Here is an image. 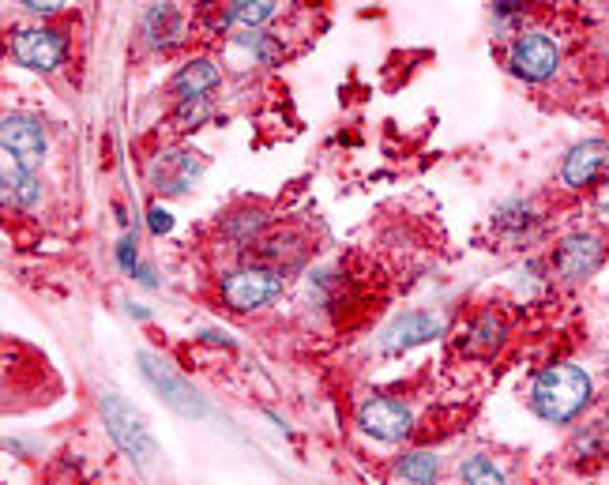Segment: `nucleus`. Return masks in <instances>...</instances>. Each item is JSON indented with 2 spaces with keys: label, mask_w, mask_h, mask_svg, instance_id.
<instances>
[{
  "label": "nucleus",
  "mask_w": 609,
  "mask_h": 485,
  "mask_svg": "<svg viewBox=\"0 0 609 485\" xmlns=\"http://www.w3.org/2000/svg\"><path fill=\"white\" fill-rule=\"evenodd\" d=\"M576 452L579 455H609V422H591L576 433Z\"/></svg>",
  "instance_id": "17"
},
{
  "label": "nucleus",
  "mask_w": 609,
  "mask_h": 485,
  "mask_svg": "<svg viewBox=\"0 0 609 485\" xmlns=\"http://www.w3.org/2000/svg\"><path fill=\"white\" fill-rule=\"evenodd\" d=\"M0 143H4V155L12 158L16 166H23V170H34L46 158V128L38 125L34 117H23V113L4 117Z\"/></svg>",
  "instance_id": "5"
},
{
  "label": "nucleus",
  "mask_w": 609,
  "mask_h": 485,
  "mask_svg": "<svg viewBox=\"0 0 609 485\" xmlns=\"http://www.w3.org/2000/svg\"><path fill=\"white\" fill-rule=\"evenodd\" d=\"M215 83H219V68H215V64L192 61L188 68L177 72V79H173V94L185 102V98H200V94H207Z\"/></svg>",
  "instance_id": "12"
},
{
  "label": "nucleus",
  "mask_w": 609,
  "mask_h": 485,
  "mask_svg": "<svg viewBox=\"0 0 609 485\" xmlns=\"http://www.w3.org/2000/svg\"><path fill=\"white\" fill-rule=\"evenodd\" d=\"M12 53H16L19 64H27L34 72H53L61 68L64 57H68V42H64L57 31H46V27H27L12 38Z\"/></svg>",
  "instance_id": "7"
},
{
  "label": "nucleus",
  "mask_w": 609,
  "mask_h": 485,
  "mask_svg": "<svg viewBox=\"0 0 609 485\" xmlns=\"http://www.w3.org/2000/svg\"><path fill=\"white\" fill-rule=\"evenodd\" d=\"M147 34H151L155 46H170V42L181 38V16L173 12L170 4H155L147 12Z\"/></svg>",
  "instance_id": "14"
},
{
  "label": "nucleus",
  "mask_w": 609,
  "mask_h": 485,
  "mask_svg": "<svg viewBox=\"0 0 609 485\" xmlns=\"http://www.w3.org/2000/svg\"><path fill=\"white\" fill-rule=\"evenodd\" d=\"M23 8H31V12H42V16H53V12H64L68 8V0H19Z\"/></svg>",
  "instance_id": "24"
},
{
  "label": "nucleus",
  "mask_w": 609,
  "mask_h": 485,
  "mask_svg": "<svg viewBox=\"0 0 609 485\" xmlns=\"http://www.w3.org/2000/svg\"><path fill=\"white\" fill-rule=\"evenodd\" d=\"M128 313L136 316V320H147V316H151V313H147V309H140V305H128Z\"/></svg>",
  "instance_id": "27"
},
{
  "label": "nucleus",
  "mask_w": 609,
  "mask_h": 485,
  "mask_svg": "<svg viewBox=\"0 0 609 485\" xmlns=\"http://www.w3.org/2000/svg\"><path fill=\"white\" fill-rule=\"evenodd\" d=\"M358 425L376 440H406L410 437V429H414V418H410V410L403 403H395V399H365L358 410Z\"/></svg>",
  "instance_id": "8"
},
{
  "label": "nucleus",
  "mask_w": 609,
  "mask_h": 485,
  "mask_svg": "<svg viewBox=\"0 0 609 485\" xmlns=\"http://www.w3.org/2000/svg\"><path fill=\"white\" fill-rule=\"evenodd\" d=\"M279 0H234V16L245 23V27H260L267 19L275 16Z\"/></svg>",
  "instance_id": "18"
},
{
  "label": "nucleus",
  "mask_w": 609,
  "mask_h": 485,
  "mask_svg": "<svg viewBox=\"0 0 609 485\" xmlns=\"http://www.w3.org/2000/svg\"><path fill=\"white\" fill-rule=\"evenodd\" d=\"M117 264L125 267V271H136V237H125L117 245Z\"/></svg>",
  "instance_id": "23"
},
{
  "label": "nucleus",
  "mask_w": 609,
  "mask_h": 485,
  "mask_svg": "<svg viewBox=\"0 0 609 485\" xmlns=\"http://www.w3.org/2000/svg\"><path fill=\"white\" fill-rule=\"evenodd\" d=\"M136 275H140L143 286H151V290L158 286V279H155V271H151V267H136Z\"/></svg>",
  "instance_id": "26"
},
{
  "label": "nucleus",
  "mask_w": 609,
  "mask_h": 485,
  "mask_svg": "<svg viewBox=\"0 0 609 485\" xmlns=\"http://www.w3.org/2000/svg\"><path fill=\"white\" fill-rule=\"evenodd\" d=\"M241 42H245L249 49H256L264 61H275V46H271V42H267L260 31H252V27H249V34H241Z\"/></svg>",
  "instance_id": "22"
},
{
  "label": "nucleus",
  "mask_w": 609,
  "mask_h": 485,
  "mask_svg": "<svg viewBox=\"0 0 609 485\" xmlns=\"http://www.w3.org/2000/svg\"><path fill=\"white\" fill-rule=\"evenodd\" d=\"M606 211H609V204H606Z\"/></svg>",
  "instance_id": "28"
},
{
  "label": "nucleus",
  "mask_w": 609,
  "mask_h": 485,
  "mask_svg": "<svg viewBox=\"0 0 609 485\" xmlns=\"http://www.w3.org/2000/svg\"><path fill=\"white\" fill-rule=\"evenodd\" d=\"M602 256H606V245H602L598 234H572L561 241L553 264H557L564 279H587L594 267L602 264Z\"/></svg>",
  "instance_id": "10"
},
{
  "label": "nucleus",
  "mask_w": 609,
  "mask_h": 485,
  "mask_svg": "<svg viewBox=\"0 0 609 485\" xmlns=\"http://www.w3.org/2000/svg\"><path fill=\"white\" fill-rule=\"evenodd\" d=\"M459 474H463V482H474V485H500L504 482V474H500L485 455H470Z\"/></svg>",
  "instance_id": "19"
},
{
  "label": "nucleus",
  "mask_w": 609,
  "mask_h": 485,
  "mask_svg": "<svg viewBox=\"0 0 609 485\" xmlns=\"http://www.w3.org/2000/svg\"><path fill=\"white\" fill-rule=\"evenodd\" d=\"M282 294V275L267 271V267H241L234 275L222 279V298L234 313H252L267 301Z\"/></svg>",
  "instance_id": "4"
},
{
  "label": "nucleus",
  "mask_w": 609,
  "mask_h": 485,
  "mask_svg": "<svg viewBox=\"0 0 609 485\" xmlns=\"http://www.w3.org/2000/svg\"><path fill=\"white\" fill-rule=\"evenodd\" d=\"M440 331H444V320H440L437 313H403L399 320L388 324L384 339H380V350H384V354H406V350H414V346L437 339Z\"/></svg>",
  "instance_id": "9"
},
{
  "label": "nucleus",
  "mask_w": 609,
  "mask_h": 485,
  "mask_svg": "<svg viewBox=\"0 0 609 485\" xmlns=\"http://www.w3.org/2000/svg\"><path fill=\"white\" fill-rule=\"evenodd\" d=\"M4 185H8V196H16L23 207L38 204V196H42V188H38V181H34V173L23 170V166H16V162H12V170H4Z\"/></svg>",
  "instance_id": "16"
},
{
  "label": "nucleus",
  "mask_w": 609,
  "mask_h": 485,
  "mask_svg": "<svg viewBox=\"0 0 609 485\" xmlns=\"http://www.w3.org/2000/svg\"><path fill=\"white\" fill-rule=\"evenodd\" d=\"M561 68V49L546 34H523L512 46V72L531 83H546Z\"/></svg>",
  "instance_id": "6"
},
{
  "label": "nucleus",
  "mask_w": 609,
  "mask_h": 485,
  "mask_svg": "<svg viewBox=\"0 0 609 485\" xmlns=\"http://www.w3.org/2000/svg\"><path fill=\"white\" fill-rule=\"evenodd\" d=\"M260 226H264V215H260V211H249V219L230 222V226H226V234L245 245V241H249V237L256 234V230H260Z\"/></svg>",
  "instance_id": "21"
},
{
  "label": "nucleus",
  "mask_w": 609,
  "mask_h": 485,
  "mask_svg": "<svg viewBox=\"0 0 609 485\" xmlns=\"http://www.w3.org/2000/svg\"><path fill=\"white\" fill-rule=\"evenodd\" d=\"M587 403H591V376L579 365H549L538 373L531 388L534 414L553 425L576 422Z\"/></svg>",
  "instance_id": "1"
},
{
  "label": "nucleus",
  "mask_w": 609,
  "mask_h": 485,
  "mask_svg": "<svg viewBox=\"0 0 609 485\" xmlns=\"http://www.w3.org/2000/svg\"><path fill=\"white\" fill-rule=\"evenodd\" d=\"M609 162V143L606 140H587L579 143V147H572L568 151V158H564L561 166V177L568 188H587L598 181V173L606 170Z\"/></svg>",
  "instance_id": "11"
},
{
  "label": "nucleus",
  "mask_w": 609,
  "mask_h": 485,
  "mask_svg": "<svg viewBox=\"0 0 609 485\" xmlns=\"http://www.w3.org/2000/svg\"><path fill=\"white\" fill-rule=\"evenodd\" d=\"M500 343H504V324H500V320H497L493 313H482V316H478V320H474V324L467 328L463 350H467V354H478V350H482V354H493V350H497Z\"/></svg>",
  "instance_id": "13"
},
{
  "label": "nucleus",
  "mask_w": 609,
  "mask_h": 485,
  "mask_svg": "<svg viewBox=\"0 0 609 485\" xmlns=\"http://www.w3.org/2000/svg\"><path fill=\"white\" fill-rule=\"evenodd\" d=\"M140 373L143 380L155 388L158 395H162V403L173 410V414H181V418H207V403H203V395L188 384L185 376H177L166 365V361L158 358V354H151V350H140Z\"/></svg>",
  "instance_id": "3"
},
{
  "label": "nucleus",
  "mask_w": 609,
  "mask_h": 485,
  "mask_svg": "<svg viewBox=\"0 0 609 485\" xmlns=\"http://www.w3.org/2000/svg\"><path fill=\"white\" fill-rule=\"evenodd\" d=\"M437 470H440L437 455H429V452H410L395 463V474H399L403 482H433Z\"/></svg>",
  "instance_id": "15"
},
{
  "label": "nucleus",
  "mask_w": 609,
  "mask_h": 485,
  "mask_svg": "<svg viewBox=\"0 0 609 485\" xmlns=\"http://www.w3.org/2000/svg\"><path fill=\"white\" fill-rule=\"evenodd\" d=\"M211 117V106H207V98H185L181 102V110L173 113V121H177V128H196L200 121H207Z\"/></svg>",
  "instance_id": "20"
},
{
  "label": "nucleus",
  "mask_w": 609,
  "mask_h": 485,
  "mask_svg": "<svg viewBox=\"0 0 609 485\" xmlns=\"http://www.w3.org/2000/svg\"><path fill=\"white\" fill-rule=\"evenodd\" d=\"M147 222H151V230H155V234H170V230H173L170 211H162V207H151V215H147Z\"/></svg>",
  "instance_id": "25"
},
{
  "label": "nucleus",
  "mask_w": 609,
  "mask_h": 485,
  "mask_svg": "<svg viewBox=\"0 0 609 485\" xmlns=\"http://www.w3.org/2000/svg\"><path fill=\"white\" fill-rule=\"evenodd\" d=\"M102 422L106 433L117 440V448L136 463V467H151L158 455V444L151 437L147 422L140 418V410L125 403L121 395H102Z\"/></svg>",
  "instance_id": "2"
}]
</instances>
